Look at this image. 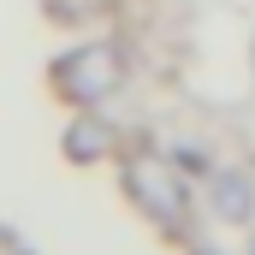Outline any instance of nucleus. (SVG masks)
<instances>
[{
	"label": "nucleus",
	"mask_w": 255,
	"mask_h": 255,
	"mask_svg": "<svg viewBox=\"0 0 255 255\" xmlns=\"http://www.w3.org/2000/svg\"><path fill=\"white\" fill-rule=\"evenodd\" d=\"M107 12H113V0H48V18H60V24H89Z\"/></svg>",
	"instance_id": "obj_4"
},
{
	"label": "nucleus",
	"mask_w": 255,
	"mask_h": 255,
	"mask_svg": "<svg viewBox=\"0 0 255 255\" xmlns=\"http://www.w3.org/2000/svg\"><path fill=\"white\" fill-rule=\"evenodd\" d=\"M0 255H30V250H24V244H18V238H12V232L0 226Z\"/></svg>",
	"instance_id": "obj_6"
},
{
	"label": "nucleus",
	"mask_w": 255,
	"mask_h": 255,
	"mask_svg": "<svg viewBox=\"0 0 255 255\" xmlns=\"http://www.w3.org/2000/svg\"><path fill=\"white\" fill-rule=\"evenodd\" d=\"M125 184H130V196H136V208H142L148 220H160V226H178L184 208H190L184 178H178L160 154H136V160L125 166Z\"/></svg>",
	"instance_id": "obj_2"
},
{
	"label": "nucleus",
	"mask_w": 255,
	"mask_h": 255,
	"mask_svg": "<svg viewBox=\"0 0 255 255\" xmlns=\"http://www.w3.org/2000/svg\"><path fill=\"white\" fill-rule=\"evenodd\" d=\"M214 214H220V220H238V226L255 214V184L244 172H220V178H214Z\"/></svg>",
	"instance_id": "obj_3"
},
{
	"label": "nucleus",
	"mask_w": 255,
	"mask_h": 255,
	"mask_svg": "<svg viewBox=\"0 0 255 255\" xmlns=\"http://www.w3.org/2000/svg\"><path fill=\"white\" fill-rule=\"evenodd\" d=\"M250 71H255V54H250Z\"/></svg>",
	"instance_id": "obj_7"
},
{
	"label": "nucleus",
	"mask_w": 255,
	"mask_h": 255,
	"mask_svg": "<svg viewBox=\"0 0 255 255\" xmlns=\"http://www.w3.org/2000/svg\"><path fill=\"white\" fill-rule=\"evenodd\" d=\"M250 255H255V244H250Z\"/></svg>",
	"instance_id": "obj_8"
},
{
	"label": "nucleus",
	"mask_w": 255,
	"mask_h": 255,
	"mask_svg": "<svg viewBox=\"0 0 255 255\" xmlns=\"http://www.w3.org/2000/svg\"><path fill=\"white\" fill-rule=\"evenodd\" d=\"M119 83H125V54H119V42H83V48H65L60 60H54V89H60L65 101L95 107V101H107Z\"/></svg>",
	"instance_id": "obj_1"
},
{
	"label": "nucleus",
	"mask_w": 255,
	"mask_h": 255,
	"mask_svg": "<svg viewBox=\"0 0 255 255\" xmlns=\"http://www.w3.org/2000/svg\"><path fill=\"white\" fill-rule=\"evenodd\" d=\"M65 148H71V160H101L107 154V125H71Z\"/></svg>",
	"instance_id": "obj_5"
}]
</instances>
